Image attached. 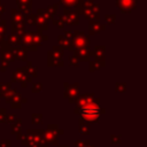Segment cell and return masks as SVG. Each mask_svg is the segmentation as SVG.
I'll return each instance as SVG.
<instances>
[{"label":"cell","mask_w":147,"mask_h":147,"mask_svg":"<svg viewBox=\"0 0 147 147\" xmlns=\"http://www.w3.org/2000/svg\"><path fill=\"white\" fill-rule=\"evenodd\" d=\"M76 111L80 115V117L87 122H96L101 115V108L99 107V100L94 99L93 95H84L80 98Z\"/></svg>","instance_id":"obj_1"},{"label":"cell","mask_w":147,"mask_h":147,"mask_svg":"<svg viewBox=\"0 0 147 147\" xmlns=\"http://www.w3.org/2000/svg\"><path fill=\"white\" fill-rule=\"evenodd\" d=\"M41 42V38H40V34L39 33H36V32H28L24 34L23 37V44L25 45L26 48H36L38 45H40Z\"/></svg>","instance_id":"obj_2"},{"label":"cell","mask_w":147,"mask_h":147,"mask_svg":"<svg viewBox=\"0 0 147 147\" xmlns=\"http://www.w3.org/2000/svg\"><path fill=\"white\" fill-rule=\"evenodd\" d=\"M83 13H84V16L87 17V18H99V15H98V6L92 0H88V1L85 2Z\"/></svg>","instance_id":"obj_3"},{"label":"cell","mask_w":147,"mask_h":147,"mask_svg":"<svg viewBox=\"0 0 147 147\" xmlns=\"http://www.w3.org/2000/svg\"><path fill=\"white\" fill-rule=\"evenodd\" d=\"M116 1H117L118 8L123 13L131 11L132 9L136 8V3H137V0H116Z\"/></svg>","instance_id":"obj_4"},{"label":"cell","mask_w":147,"mask_h":147,"mask_svg":"<svg viewBox=\"0 0 147 147\" xmlns=\"http://www.w3.org/2000/svg\"><path fill=\"white\" fill-rule=\"evenodd\" d=\"M78 14L76 11H72V10H64V21L68 23V24H77L78 20Z\"/></svg>","instance_id":"obj_5"},{"label":"cell","mask_w":147,"mask_h":147,"mask_svg":"<svg viewBox=\"0 0 147 147\" xmlns=\"http://www.w3.org/2000/svg\"><path fill=\"white\" fill-rule=\"evenodd\" d=\"M11 62V56L9 55V51L7 52V49L3 47L2 48V71L6 70L7 65H9Z\"/></svg>","instance_id":"obj_6"},{"label":"cell","mask_w":147,"mask_h":147,"mask_svg":"<svg viewBox=\"0 0 147 147\" xmlns=\"http://www.w3.org/2000/svg\"><path fill=\"white\" fill-rule=\"evenodd\" d=\"M14 76H18V78H17V79H18L23 85H25V83H26V82H30V80H31V79L29 78V74H28L26 71L22 70V69H21V70H17V71L15 72V75H14Z\"/></svg>","instance_id":"obj_7"},{"label":"cell","mask_w":147,"mask_h":147,"mask_svg":"<svg viewBox=\"0 0 147 147\" xmlns=\"http://www.w3.org/2000/svg\"><path fill=\"white\" fill-rule=\"evenodd\" d=\"M65 86H68V87H65V96L67 98H70V96H76V94H77V91H78V84H71V85H69V84H65Z\"/></svg>","instance_id":"obj_8"},{"label":"cell","mask_w":147,"mask_h":147,"mask_svg":"<svg viewBox=\"0 0 147 147\" xmlns=\"http://www.w3.org/2000/svg\"><path fill=\"white\" fill-rule=\"evenodd\" d=\"M76 54H77V56H78L79 60L86 61V60H88V57H90V55H91V52H90L86 47H83V48H79Z\"/></svg>","instance_id":"obj_9"},{"label":"cell","mask_w":147,"mask_h":147,"mask_svg":"<svg viewBox=\"0 0 147 147\" xmlns=\"http://www.w3.org/2000/svg\"><path fill=\"white\" fill-rule=\"evenodd\" d=\"M17 3L21 8V10H23L24 13H30L31 10V0H17Z\"/></svg>","instance_id":"obj_10"},{"label":"cell","mask_w":147,"mask_h":147,"mask_svg":"<svg viewBox=\"0 0 147 147\" xmlns=\"http://www.w3.org/2000/svg\"><path fill=\"white\" fill-rule=\"evenodd\" d=\"M103 29H105V26L101 25L99 22H91V23H90V32L93 33V34L100 32V31L103 30Z\"/></svg>","instance_id":"obj_11"},{"label":"cell","mask_w":147,"mask_h":147,"mask_svg":"<svg viewBox=\"0 0 147 147\" xmlns=\"http://www.w3.org/2000/svg\"><path fill=\"white\" fill-rule=\"evenodd\" d=\"M94 56H95V60H100V61H105L103 60V54H105V47L102 46H98L94 48Z\"/></svg>","instance_id":"obj_12"},{"label":"cell","mask_w":147,"mask_h":147,"mask_svg":"<svg viewBox=\"0 0 147 147\" xmlns=\"http://www.w3.org/2000/svg\"><path fill=\"white\" fill-rule=\"evenodd\" d=\"M80 1H82V0H61V2L64 3V6L68 7V8H74V7L80 6V5H79Z\"/></svg>","instance_id":"obj_13"},{"label":"cell","mask_w":147,"mask_h":147,"mask_svg":"<svg viewBox=\"0 0 147 147\" xmlns=\"http://www.w3.org/2000/svg\"><path fill=\"white\" fill-rule=\"evenodd\" d=\"M14 53H15L16 56H18V60H22V61L25 60L26 53H25V49H24V48H18V47H16V48H14Z\"/></svg>","instance_id":"obj_14"},{"label":"cell","mask_w":147,"mask_h":147,"mask_svg":"<svg viewBox=\"0 0 147 147\" xmlns=\"http://www.w3.org/2000/svg\"><path fill=\"white\" fill-rule=\"evenodd\" d=\"M9 41H10L11 44H18V42H20V37H18V34H16L15 32H13V33L9 36Z\"/></svg>","instance_id":"obj_15"},{"label":"cell","mask_w":147,"mask_h":147,"mask_svg":"<svg viewBox=\"0 0 147 147\" xmlns=\"http://www.w3.org/2000/svg\"><path fill=\"white\" fill-rule=\"evenodd\" d=\"M79 130H80L82 134H87V133H88V126L85 125V124H83V123H80V125H79Z\"/></svg>","instance_id":"obj_16"},{"label":"cell","mask_w":147,"mask_h":147,"mask_svg":"<svg viewBox=\"0 0 147 147\" xmlns=\"http://www.w3.org/2000/svg\"><path fill=\"white\" fill-rule=\"evenodd\" d=\"M76 147H93V146H91L88 141H77Z\"/></svg>","instance_id":"obj_17"},{"label":"cell","mask_w":147,"mask_h":147,"mask_svg":"<svg viewBox=\"0 0 147 147\" xmlns=\"http://www.w3.org/2000/svg\"><path fill=\"white\" fill-rule=\"evenodd\" d=\"M40 121H41V115L40 114H38V117L36 116V114L32 116V122L33 123H40Z\"/></svg>","instance_id":"obj_18"},{"label":"cell","mask_w":147,"mask_h":147,"mask_svg":"<svg viewBox=\"0 0 147 147\" xmlns=\"http://www.w3.org/2000/svg\"><path fill=\"white\" fill-rule=\"evenodd\" d=\"M106 20H107V21H108V23H109V24H110V23H111V24H113V23H114V21H115V16H114V15H113V16H111V17H109V16H108V15H107V16H106Z\"/></svg>","instance_id":"obj_19"},{"label":"cell","mask_w":147,"mask_h":147,"mask_svg":"<svg viewBox=\"0 0 147 147\" xmlns=\"http://www.w3.org/2000/svg\"><path fill=\"white\" fill-rule=\"evenodd\" d=\"M61 147H68V146H61Z\"/></svg>","instance_id":"obj_20"}]
</instances>
